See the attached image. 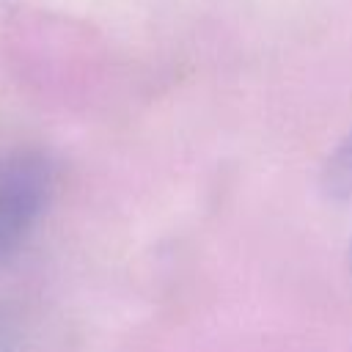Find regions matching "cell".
Returning <instances> with one entry per match:
<instances>
[{"instance_id":"cell-3","label":"cell","mask_w":352,"mask_h":352,"mask_svg":"<svg viewBox=\"0 0 352 352\" xmlns=\"http://www.w3.org/2000/svg\"><path fill=\"white\" fill-rule=\"evenodd\" d=\"M349 272H352V242H349Z\"/></svg>"},{"instance_id":"cell-1","label":"cell","mask_w":352,"mask_h":352,"mask_svg":"<svg viewBox=\"0 0 352 352\" xmlns=\"http://www.w3.org/2000/svg\"><path fill=\"white\" fill-rule=\"evenodd\" d=\"M52 170L33 151H0V253L16 248L41 217Z\"/></svg>"},{"instance_id":"cell-2","label":"cell","mask_w":352,"mask_h":352,"mask_svg":"<svg viewBox=\"0 0 352 352\" xmlns=\"http://www.w3.org/2000/svg\"><path fill=\"white\" fill-rule=\"evenodd\" d=\"M322 187L336 201H352V129L338 140L322 170Z\"/></svg>"}]
</instances>
